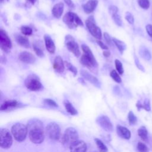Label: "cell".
Listing matches in <instances>:
<instances>
[{
  "label": "cell",
  "instance_id": "277c9868",
  "mask_svg": "<svg viewBox=\"0 0 152 152\" xmlns=\"http://www.w3.org/2000/svg\"><path fill=\"white\" fill-rule=\"evenodd\" d=\"M62 20L68 27L71 29L76 28L78 26L83 27L84 26L81 19L77 14L73 12H67L63 17Z\"/></svg>",
  "mask_w": 152,
  "mask_h": 152
},
{
  "label": "cell",
  "instance_id": "f35d334b",
  "mask_svg": "<svg viewBox=\"0 0 152 152\" xmlns=\"http://www.w3.org/2000/svg\"><path fill=\"white\" fill-rule=\"evenodd\" d=\"M142 108L145 110L146 111H150L151 106H150V101L148 99H145L144 103L142 104Z\"/></svg>",
  "mask_w": 152,
  "mask_h": 152
},
{
  "label": "cell",
  "instance_id": "836d02e7",
  "mask_svg": "<svg viewBox=\"0 0 152 152\" xmlns=\"http://www.w3.org/2000/svg\"><path fill=\"white\" fill-rule=\"evenodd\" d=\"M128 121H129V123L131 125H134V124H135L137 123V117L135 116V115H134V113L130 111L128 113Z\"/></svg>",
  "mask_w": 152,
  "mask_h": 152
},
{
  "label": "cell",
  "instance_id": "e575fe53",
  "mask_svg": "<svg viewBox=\"0 0 152 152\" xmlns=\"http://www.w3.org/2000/svg\"><path fill=\"white\" fill-rule=\"evenodd\" d=\"M65 65L67 68V69L70 71L74 75H76L77 74V68L75 67L73 65H72L71 63L68 62H66L65 61Z\"/></svg>",
  "mask_w": 152,
  "mask_h": 152
},
{
  "label": "cell",
  "instance_id": "ba28073f",
  "mask_svg": "<svg viewBox=\"0 0 152 152\" xmlns=\"http://www.w3.org/2000/svg\"><path fill=\"white\" fill-rule=\"evenodd\" d=\"M46 133L51 140H58L61 137L60 127L56 123L50 122L46 126Z\"/></svg>",
  "mask_w": 152,
  "mask_h": 152
},
{
  "label": "cell",
  "instance_id": "52a82bcc",
  "mask_svg": "<svg viewBox=\"0 0 152 152\" xmlns=\"http://www.w3.org/2000/svg\"><path fill=\"white\" fill-rule=\"evenodd\" d=\"M26 87L31 91H38L42 88V84L39 78L34 74L29 75L25 80Z\"/></svg>",
  "mask_w": 152,
  "mask_h": 152
},
{
  "label": "cell",
  "instance_id": "74e56055",
  "mask_svg": "<svg viewBox=\"0 0 152 152\" xmlns=\"http://www.w3.org/2000/svg\"><path fill=\"white\" fill-rule=\"evenodd\" d=\"M103 37H104V39L106 43L108 45H109V46H112L113 45V39H112L110 37V36H109V34L107 33L104 32V34H103Z\"/></svg>",
  "mask_w": 152,
  "mask_h": 152
},
{
  "label": "cell",
  "instance_id": "ac0fdd59",
  "mask_svg": "<svg viewBox=\"0 0 152 152\" xmlns=\"http://www.w3.org/2000/svg\"><path fill=\"white\" fill-rule=\"evenodd\" d=\"M33 48L37 56L40 58L44 56L43 44L42 41L40 40H35L33 43Z\"/></svg>",
  "mask_w": 152,
  "mask_h": 152
},
{
  "label": "cell",
  "instance_id": "30bf717a",
  "mask_svg": "<svg viewBox=\"0 0 152 152\" xmlns=\"http://www.w3.org/2000/svg\"><path fill=\"white\" fill-rule=\"evenodd\" d=\"M12 144V138L10 131L2 128L0 131V145L3 148H10Z\"/></svg>",
  "mask_w": 152,
  "mask_h": 152
},
{
  "label": "cell",
  "instance_id": "d6a6232c",
  "mask_svg": "<svg viewBox=\"0 0 152 152\" xmlns=\"http://www.w3.org/2000/svg\"><path fill=\"white\" fill-rule=\"evenodd\" d=\"M138 5L144 10H148L150 7V1L149 0H138Z\"/></svg>",
  "mask_w": 152,
  "mask_h": 152
},
{
  "label": "cell",
  "instance_id": "7dc6e473",
  "mask_svg": "<svg viewBox=\"0 0 152 152\" xmlns=\"http://www.w3.org/2000/svg\"><path fill=\"white\" fill-rule=\"evenodd\" d=\"M29 2H30L31 4H34V3L36 2V0H27Z\"/></svg>",
  "mask_w": 152,
  "mask_h": 152
},
{
  "label": "cell",
  "instance_id": "e0dca14e",
  "mask_svg": "<svg viewBox=\"0 0 152 152\" xmlns=\"http://www.w3.org/2000/svg\"><path fill=\"white\" fill-rule=\"evenodd\" d=\"M98 4L97 0H88L83 5V8L85 13L90 14L94 11Z\"/></svg>",
  "mask_w": 152,
  "mask_h": 152
},
{
  "label": "cell",
  "instance_id": "60d3db41",
  "mask_svg": "<svg viewBox=\"0 0 152 152\" xmlns=\"http://www.w3.org/2000/svg\"><path fill=\"white\" fill-rule=\"evenodd\" d=\"M134 61H135V65H136L137 67L140 70H141V71H142L144 72V71H145V69H144V66L141 65V64L140 62V61H139L138 59L136 56H135Z\"/></svg>",
  "mask_w": 152,
  "mask_h": 152
},
{
  "label": "cell",
  "instance_id": "cb8c5ba5",
  "mask_svg": "<svg viewBox=\"0 0 152 152\" xmlns=\"http://www.w3.org/2000/svg\"><path fill=\"white\" fill-rule=\"evenodd\" d=\"M139 53L140 56L146 61H150L151 58V55L150 52L147 48L143 46L140 47L139 50Z\"/></svg>",
  "mask_w": 152,
  "mask_h": 152
},
{
  "label": "cell",
  "instance_id": "d6986e66",
  "mask_svg": "<svg viewBox=\"0 0 152 152\" xmlns=\"http://www.w3.org/2000/svg\"><path fill=\"white\" fill-rule=\"evenodd\" d=\"M44 40L46 48L50 53H54L55 52V45L52 38L48 34L44 36Z\"/></svg>",
  "mask_w": 152,
  "mask_h": 152
},
{
  "label": "cell",
  "instance_id": "ab89813d",
  "mask_svg": "<svg viewBox=\"0 0 152 152\" xmlns=\"http://www.w3.org/2000/svg\"><path fill=\"white\" fill-rule=\"evenodd\" d=\"M44 103L49 106H53V107H58L57 103L53 100L50 99H46L44 100Z\"/></svg>",
  "mask_w": 152,
  "mask_h": 152
},
{
  "label": "cell",
  "instance_id": "7402d4cb",
  "mask_svg": "<svg viewBox=\"0 0 152 152\" xmlns=\"http://www.w3.org/2000/svg\"><path fill=\"white\" fill-rule=\"evenodd\" d=\"M15 41L17 43V44L19 45L20 46L26 48H30V42H29L27 37H26L25 36L17 34V36H15Z\"/></svg>",
  "mask_w": 152,
  "mask_h": 152
},
{
  "label": "cell",
  "instance_id": "ee69618b",
  "mask_svg": "<svg viewBox=\"0 0 152 152\" xmlns=\"http://www.w3.org/2000/svg\"><path fill=\"white\" fill-rule=\"evenodd\" d=\"M145 29L148 36L152 39V24H148L145 26Z\"/></svg>",
  "mask_w": 152,
  "mask_h": 152
},
{
  "label": "cell",
  "instance_id": "8992f818",
  "mask_svg": "<svg viewBox=\"0 0 152 152\" xmlns=\"http://www.w3.org/2000/svg\"><path fill=\"white\" fill-rule=\"evenodd\" d=\"M85 23L86 27L90 34L97 40H100L102 36V31L100 27L97 26L94 17L93 15L88 17L86 20Z\"/></svg>",
  "mask_w": 152,
  "mask_h": 152
},
{
  "label": "cell",
  "instance_id": "7bdbcfd3",
  "mask_svg": "<svg viewBox=\"0 0 152 152\" xmlns=\"http://www.w3.org/2000/svg\"><path fill=\"white\" fill-rule=\"evenodd\" d=\"M96 43L98 44V45L101 48V49H102L103 50H108L109 49V48L107 45H106L103 42H102L101 40H96Z\"/></svg>",
  "mask_w": 152,
  "mask_h": 152
},
{
  "label": "cell",
  "instance_id": "603a6c76",
  "mask_svg": "<svg viewBox=\"0 0 152 152\" xmlns=\"http://www.w3.org/2000/svg\"><path fill=\"white\" fill-rule=\"evenodd\" d=\"M18 105L17 101L15 100H10L4 102L1 106V110H5L8 109H11L17 107Z\"/></svg>",
  "mask_w": 152,
  "mask_h": 152
},
{
  "label": "cell",
  "instance_id": "9a60e30c",
  "mask_svg": "<svg viewBox=\"0 0 152 152\" xmlns=\"http://www.w3.org/2000/svg\"><path fill=\"white\" fill-rule=\"evenodd\" d=\"M80 74L84 78V79L87 80L88 81H89L93 85H94L96 86H98L99 85L100 83H99L98 79L93 75L90 74L87 71H86L85 69H82L80 71Z\"/></svg>",
  "mask_w": 152,
  "mask_h": 152
},
{
  "label": "cell",
  "instance_id": "83f0119b",
  "mask_svg": "<svg viewBox=\"0 0 152 152\" xmlns=\"http://www.w3.org/2000/svg\"><path fill=\"white\" fill-rule=\"evenodd\" d=\"M96 144L97 145V147L100 151V152H107V148L104 145V144L99 139L95 138L94 139Z\"/></svg>",
  "mask_w": 152,
  "mask_h": 152
},
{
  "label": "cell",
  "instance_id": "1f68e13d",
  "mask_svg": "<svg viewBox=\"0 0 152 152\" xmlns=\"http://www.w3.org/2000/svg\"><path fill=\"white\" fill-rule=\"evenodd\" d=\"M115 68L116 69L117 72L121 75L123 74L124 70V68H123L122 62L119 59H116L115 61Z\"/></svg>",
  "mask_w": 152,
  "mask_h": 152
},
{
  "label": "cell",
  "instance_id": "2e32d148",
  "mask_svg": "<svg viewBox=\"0 0 152 152\" xmlns=\"http://www.w3.org/2000/svg\"><path fill=\"white\" fill-rule=\"evenodd\" d=\"M70 152H86L87 145L83 141H77L70 148Z\"/></svg>",
  "mask_w": 152,
  "mask_h": 152
},
{
  "label": "cell",
  "instance_id": "7a4b0ae2",
  "mask_svg": "<svg viewBox=\"0 0 152 152\" xmlns=\"http://www.w3.org/2000/svg\"><path fill=\"white\" fill-rule=\"evenodd\" d=\"M81 49L83 54L80 58V63L92 72L97 73L98 68V63L96 60L90 48L86 45H81Z\"/></svg>",
  "mask_w": 152,
  "mask_h": 152
},
{
  "label": "cell",
  "instance_id": "f1b7e54d",
  "mask_svg": "<svg viewBox=\"0 0 152 152\" xmlns=\"http://www.w3.org/2000/svg\"><path fill=\"white\" fill-rule=\"evenodd\" d=\"M110 76L115 82L118 83H121L122 82V79L119 75V73L116 70H112L110 72Z\"/></svg>",
  "mask_w": 152,
  "mask_h": 152
},
{
  "label": "cell",
  "instance_id": "4dcf8cb0",
  "mask_svg": "<svg viewBox=\"0 0 152 152\" xmlns=\"http://www.w3.org/2000/svg\"><path fill=\"white\" fill-rule=\"evenodd\" d=\"M112 18L113 19V20L114 21L115 23L118 26H122V18L120 16V15L118 14V13H115L112 15H111Z\"/></svg>",
  "mask_w": 152,
  "mask_h": 152
},
{
  "label": "cell",
  "instance_id": "5bb4252c",
  "mask_svg": "<svg viewBox=\"0 0 152 152\" xmlns=\"http://www.w3.org/2000/svg\"><path fill=\"white\" fill-rule=\"evenodd\" d=\"M53 69L58 73H62L65 69V64L60 56H56L53 63Z\"/></svg>",
  "mask_w": 152,
  "mask_h": 152
},
{
  "label": "cell",
  "instance_id": "ffe728a7",
  "mask_svg": "<svg viewBox=\"0 0 152 152\" xmlns=\"http://www.w3.org/2000/svg\"><path fill=\"white\" fill-rule=\"evenodd\" d=\"M64 5L62 2H58L53 5L52 9V14L54 17L56 18H59L64 11Z\"/></svg>",
  "mask_w": 152,
  "mask_h": 152
},
{
  "label": "cell",
  "instance_id": "4316f807",
  "mask_svg": "<svg viewBox=\"0 0 152 152\" xmlns=\"http://www.w3.org/2000/svg\"><path fill=\"white\" fill-rule=\"evenodd\" d=\"M64 105L66 110L71 115H75L77 113V110L74 108V107L72 105V104L68 102V100L64 101Z\"/></svg>",
  "mask_w": 152,
  "mask_h": 152
},
{
  "label": "cell",
  "instance_id": "9c48e42d",
  "mask_svg": "<svg viewBox=\"0 0 152 152\" xmlns=\"http://www.w3.org/2000/svg\"><path fill=\"white\" fill-rule=\"evenodd\" d=\"M65 45L67 49L72 53L76 57H79L80 56L81 52L79 46L75 42V39L71 35H66L65 37Z\"/></svg>",
  "mask_w": 152,
  "mask_h": 152
},
{
  "label": "cell",
  "instance_id": "7c38bea8",
  "mask_svg": "<svg viewBox=\"0 0 152 152\" xmlns=\"http://www.w3.org/2000/svg\"><path fill=\"white\" fill-rule=\"evenodd\" d=\"M97 124L105 131L110 132L113 130V125L109 118L104 115H102L97 119Z\"/></svg>",
  "mask_w": 152,
  "mask_h": 152
},
{
  "label": "cell",
  "instance_id": "bcb514c9",
  "mask_svg": "<svg viewBox=\"0 0 152 152\" xmlns=\"http://www.w3.org/2000/svg\"><path fill=\"white\" fill-rule=\"evenodd\" d=\"M103 56L105 58H109L110 56V52L109 50H104L103 52Z\"/></svg>",
  "mask_w": 152,
  "mask_h": 152
},
{
  "label": "cell",
  "instance_id": "3957f363",
  "mask_svg": "<svg viewBox=\"0 0 152 152\" xmlns=\"http://www.w3.org/2000/svg\"><path fill=\"white\" fill-rule=\"evenodd\" d=\"M78 139V132L74 128H68L62 137V143L65 147L70 148Z\"/></svg>",
  "mask_w": 152,
  "mask_h": 152
},
{
  "label": "cell",
  "instance_id": "5b68a950",
  "mask_svg": "<svg viewBox=\"0 0 152 152\" xmlns=\"http://www.w3.org/2000/svg\"><path fill=\"white\" fill-rule=\"evenodd\" d=\"M11 132L15 140L21 142L26 139L28 134L27 127L21 123H17L12 126Z\"/></svg>",
  "mask_w": 152,
  "mask_h": 152
},
{
  "label": "cell",
  "instance_id": "8d00e7d4",
  "mask_svg": "<svg viewBox=\"0 0 152 152\" xmlns=\"http://www.w3.org/2000/svg\"><path fill=\"white\" fill-rule=\"evenodd\" d=\"M125 18L126 19V20L131 24H133L134 23V18L133 15L129 12H126L125 13Z\"/></svg>",
  "mask_w": 152,
  "mask_h": 152
},
{
  "label": "cell",
  "instance_id": "b9f144b4",
  "mask_svg": "<svg viewBox=\"0 0 152 152\" xmlns=\"http://www.w3.org/2000/svg\"><path fill=\"white\" fill-rule=\"evenodd\" d=\"M109 12L110 15H112L115 13L118 12V8L115 5H110L109 7Z\"/></svg>",
  "mask_w": 152,
  "mask_h": 152
},
{
  "label": "cell",
  "instance_id": "f6af8a7d",
  "mask_svg": "<svg viewBox=\"0 0 152 152\" xmlns=\"http://www.w3.org/2000/svg\"><path fill=\"white\" fill-rule=\"evenodd\" d=\"M64 1L65 2V4L70 8H74L75 5L72 1V0H64Z\"/></svg>",
  "mask_w": 152,
  "mask_h": 152
},
{
  "label": "cell",
  "instance_id": "4fadbf2b",
  "mask_svg": "<svg viewBox=\"0 0 152 152\" xmlns=\"http://www.w3.org/2000/svg\"><path fill=\"white\" fill-rule=\"evenodd\" d=\"M18 59L28 64H34L36 61V58L33 54L27 51H23L20 53L18 55Z\"/></svg>",
  "mask_w": 152,
  "mask_h": 152
},
{
  "label": "cell",
  "instance_id": "44dd1931",
  "mask_svg": "<svg viewBox=\"0 0 152 152\" xmlns=\"http://www.w3.org/2000/svg\"><path fill=\"white\" fill-rule=\"evenodd\" d=\"M116 131L118 135L122 138H124L125 140H129L131 138V132L126 127L121 125H118L116 127Z\"/></svg>",
  "mask_w": 152,
  "mask_h": 152
},
{
  "label": "cell",
  "instance_id": "d590c367",
  "mask_svg": "<svg viewBox=\"0 0 152 152\" xmlns=\"http://www.w3.org/2000/svg\"><path fill=\"white\" fill-rule=\"evenodd\" d=\"M137 149L139 152H148V148L147 145L141 142H139L137 144Z\"/></svg>",
  "mask_w": 152,
  "mask_h": 152
},
{
  "label": "cell",
  "instance_id": "f546056e",
  "mask_svg": "<svg viewBox=\"0 0 152 152\" xmlns=\"http://www.w3.org/2000/svg\"><path fill=\"white\" fill-rule=\"evenodd\" d=\"M20 31L25 36H30L33 33L32 28L27 26H22L20 28Z\"/></svg>",
  "mask_w": 152,
  "mask_h": 152
},
{
  "label": "cell",
  "instance_id": "d4e9b609",
  "mask_svg": "<svg viewBox=\"0 0 152 152\" xmlns=\"http://www.w3.org/2000/svg\"><path fill=\"white\" fill-rule=\"evenodd\" d=\"M138 135L143 141H144L145 142H148V131L144 126H141L138 129Z\"/></svg>",
  "mask_w": 152,
  "mask_h": 152
},
{
  "label": "cell",
  "instance_id": "484cf974",
  "mask_svg": "<svg viewBox=\"0 0 152 152\" xmlns=\"http://www.w3.org/2000/svg\"><path fill=\"white\" fill-rule=\"evenodd\" d=\"M113 43L115 45V46L117 47V48L119 50V51L120 52V53L121 54H122L126 48V44L124 42H122L116 38H113Z\"/></svg>",
  "mask_w": 152,
  "mask_h": 152
},
{
  "label": "cell",
  "instance_id": "c3c4849f",
  "mask_svg": "<svg viewBox=\"0 0 152 152\" xmlns=\"http://www.w3.org/2000/svg\"><path fill=\"white\" fill-rule=\"evenodd\" d=\"M1 1V2H3L4 1H5V0H0ZM6 1H8V0H6Z\"/></svg>",
  "mask_w": 152,
  "mask_h": 152
},
{
  "label": "cell",
  "instance_id": "6da1fadb",
  "mask_svg": "<svg viewBox=\"0 0 152 152\" xmlns=\"http://www.w3.org/2000/svg\"><path fill=\"white\" fill-rule=\"evenodd\" d=\"M28 137L34 144L42 143L45 138L43 123L37 119H30L27 125Z\"/></svg>",
  "mask_w": 152,
  "mask_h": 152
},
{
  "label": "cell",
  "instance_id": "8fae6325",
  "mask_svg": "<svg viewBox=\"0 0 152 152\" xmlns=\"http://www.w3.org/2000/svg\"><path fill=\"white\" fill-rule=\"evenodd\" d=\"M0 47L5 53H8L12 48L11 41L7 32L3 29L0 30Z\"/></svg>",
  "mask_w": 152,
  "mask_h": 152
}]
</instances>
